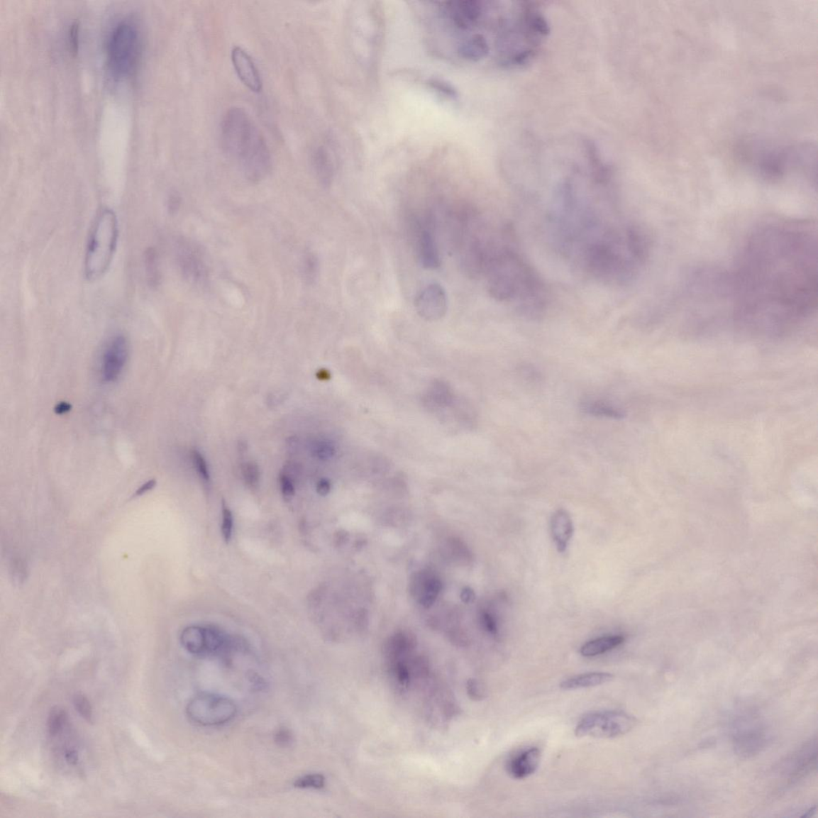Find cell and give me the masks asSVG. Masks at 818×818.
Masks as SVG:
<instances>
[{
  "instance_id": "cell-1",
  "label": "cell",
  "mask_w": 818,
  "mask_h": 818,
  "mask_svg": "<svg viewBox=\"0 0 818 818\" xmlns=\"http://www.w3.org/2000/svg\"><path fill=\"white\" fill-rule=\"evenodd\" d=\"M726 292L733 316L748 331L776 334L807 321L817 306V240L800 220L773 219L751 231Z\"/></svg>"
},
{
  "instance_id": "cell-2",
  "label": "cell",
  "mask_w": 818,
  "mask_h": 818,
  "mask_svg": "<svg viewBox=\"0 0 818 818\" xmlns=\"http://www.w3.org/2000/svg\"><path fill=\"white\" fill-rule=\"evenodd\" d=\"M484 275L487 291L499 302L516 304L527 316H541L546 304L540 277L510 245L497 244L488 258Z\"/></svg>"
},
{
  "instance_id": "cell-3",
  "label": "cell",
  "mask_w": 818,
  "mask_h": 818,
  "mask_svg": "<svg viewBox=\"0 0 818 818\" xmlns=\"http://www.w3.org/2000/svg\"><path fill=\"white\" fill-rule=\"evenodd\" d=\"M221 144L249 181L261 182L270 174L272 160L267 145L243 109L233 107L226 112L221 124Z\"/></svg>"
},
{
  "instance_id": "cell-4",
  "label": "cell",
  "mask_w": 818,
  "mask_h": 818,
  "mask_svg": "<svg viewBox=\"0 0 818 818\" xmlns=\"http://www.w3.org/2000/svg\"><path fill=\"white\" fill-rule=\"evenodd\" d=\"M811 145L775 147L754 143L746 161L759 175L767 179H780L792 173L812 174L816 152Z\"/></svg>"
},
{
  "instance_id": "cell-5",
  "label": "cell",
  "mask_w": 818,
  "mask_h": 818,
  "mask_svg": "<svg viewBox=\"0 0 818 818\" xmlns=\"http://www.w3.org/2000/svg\"><path fill=\"white\" fill-rule=\"evenodd\" d=\"M118 221L111 209L101 210L95 219L87 246L84 272L89 281L103 277L113 261L118 240Z\"/></svg>"
},
{
  "instance_id": "cell-6",
  "label": "cell",
  "mask_w": 818,
  "mask_h": 818,
  "mask_svg": "<svg viewBox=\"0 0 818 818\" xmlns=\"http://www.w3.org/2000/svg\"><path fill=\"white\" fill-rule=\"evenodd\" d=\"M141 52V37L136 23L123 20L113 28L107 42V60L116 77L130 75L136 69Z\"/></svg>"
},
{
  "instance_id": "cell-7",
  "label": "cell",
  "mask_w": 818,
  "mask_h": 818,
  "mask_svg": "<svg viewBox=\"0 0 818 818\" xmlns=\"http://www.w3.org/2000/svg\"><path fill=\"white\" fill-rule=\"evenodd\" d=\"M236 704L230 697L201 693L189 700L187 714L190 721L202 726H216L232 721L237 714Z\"/></svg>"
},
{
  "instance_id": "cell-8",
  "label": "cell",
  "mask_w": 818,
  "mask_h": 818,
  "mask_svg": "<svg viewBox=\"0 0 818 818\" xmlns=\"http://www.w3.org/2000/svg\"><path fill=\"white\" fill-rule=\"evenodd\" d=\"M637 720L620 710H607L590 713L577 725V737L613 739L622 736L636 726Z\"/></svg>"
},
{
  "instance_id": "cell-9",
  "label": "cell",
  "mask_w": 818,
  "mask_h": 818,
  "mask_svg": "<svg viewBox=\"0 0 818 818\" xmlns=\"http://www.w3.org/2000/svg\"><path fill=\"white\" fill-rule=\"evenodd\" d=\"M180 640L183 648L197 656H226L231 651L232 639L214 629L188 626Z\"/></svg>"
},
{
  "instance_id": "cell-10",
  "label": "cell",
  "mask_w": 818,
  "mask_h": 818,
  "mask_svg": "<svg viewBox=\"0 0 818 818\" xmlns=\"http://www.w3.org/2000/svg\"><path fill=\"white\" fill-rule=\"evenodd\" d=\"M177 259L184 277L194 284L205 285L209 279V269L204 252L192 241L182 240L177 250Z\"/></svg>"
},
{
  "instance_id": "cell-11",
  "label": "cell",
  "mask_w": 818,
  "mask_h": 818,
  "mask_svg": "<svg viewBox=\"0 0 818 818\" xmlns=\"http://www.w3.org/2000/svg\"><path fill=\"white\" fill-rule=\"evenodd\" d=\"M128 339L123 334L114 335L106 342L101 356V372L106 382H117L128 363Z\"/></svg>"
},
{
  "instance_id": "cell-12",
  "label": "cell",
  "mask_w": 818,
  "mask_h": 818,
  "mask_svg": "<svg viewBox=\"0 0 818 818\" xmlns=\"http://www.w3.org/2000/svg\"><path fill=\"white\" fill-rule=\"evenodd\" d=\"M414 306L421 319L428 321L442 319L448 311L446 290L438 283H431L423 288L415 298Z\"/></svg>"
},
{
  "instance_id": "cell-13",
  "label": "cell",
  "mask_w": 818,
  "mask_h": 818,
  "mask_svg": "<svg viewBox=\"0 0 818 818\" xmlns=\"http://www.w3.org/2000/svg\"><path fill=\"white\" fill-rule=\"evenodd\" d=\"M443 10L456 28L469 30L477 27L483 18L486 4L475 0L443 4Z\"/></svg>"
},
{
  "instance_id": "cell-14",
  "label": "cell",
  "mask_w": 818,
  "mask_h": 818,
  "mask_svg": "<svg viewBox=\"0 0 818 818\" xmlns=\"http://www.w3.org/2000/svg\"><path fill=\"white\" fill-rule=\"evenodd\" d=\"M231 60L238 78L244 85L253 92H261L262 89L261 74L250 55L243 48L234 47L231 52Z\"/></svg>"
},
{
  "instance_id": "cell-15",
  "label": "cell",
  "mask_w": 818,
  "mask_h": 818,
  "mask_svg": "<svg viewBox=\"0 0 818 818\" xmlns=\"http://www.w3.org/2000/svg\"><path fill=\"white\" fill-rule=\"evenodd\" d=\"M410 586L411 592L418 602L424 607H429L434 604L441 592V582L433 572L423 570L411 578Z\"/></svg>"
},
{
  "instance_id": "cell-16",
  "label": "cell",
  "mask_w": 818,
  "mask_h": 818,
  "mask_svg": "<svg viewBox=\"0 0 818 818\" xmlns=\"http://www.w3.org/2000/svg\"><path fill=\"white\" fill-rule=\"evenodd\" d=\"M541 753L536 747L529 748L516 754L507 762L506 768L514 779H524L534 775L541 763Z\"/></svg>"
},
{
  "instance_id": "cell-17",
  "label": "cell",
  "mask_w": 818,
  "mask_h": 818,
  "mask_svg": "<svg viewBox=\"0 0 818 818\" xmlns=\"http://www.w3.org/2000/svg\"><path fill=\"white\" fill-rule=\"evenodd\" d=\"M418 259L424 269L436 270L441 266V257L436 240L429 226L418 233L416 242Z\"/></svg>"
},
{
  "instance_id": "cell-18",
  "label": "cell",
  "mask_w": 818,
  "mask_h": 818,
  "mask_svg": "<svg viewBox=\"0 0 818 818\" xmlns=\"http://www.w3.org/2000/svg\"><path fill=\"white\" fill-rule=\"evenodd\" d=\"M551 532L559 553H565L574 534L572 517L564 509L557 510L551 521Z\"/></svg>"
},
{
  "instance_id": "cell-19",
  "label": "cell",
  "mask_w": 818,
  "mask_h": 818,
  "mask_svg": "<svg viewBox=\"0 0 818 818\" xmlns=\"http://www.w3.org/2000/svg\"><path fill=\"white\" fill-rule=\"evenodd\" d=\"M314 172L323 187L331 186L334 176V166L331 154L325 148H316L311 155Z\"/></svg>"
},
{
  "instance_id": "cell-20",
  "label": "cell",
  "mask_w": 818,
  "mask_h": 818,
  "mask_svg": "<svg viewBox=\"0 0 818 818\" xmlns=\"http://www.w3.org/2000/svg\"><path fill=\"white\" fill-rule=\"evenodd\" d=\"M491 46L484 34L477 33L467 38L458 48L459 55L468 60L479 61L491 53Z\"/></svg>"
},
{
  "instance_id": "cell-21",
  "label": "cell",
  "mask_w": 818,
  "mask_h": 818,
  "mask_svg": "<svg viewBox=\"0 0 818 818\" xmlns=\"http://www.w3.org/2000/svg\"><path fill=\"white\" fill-rule=\"evenodd\" d=\"M583 413L593 416L606 417L609 419L622 420L626 416L625 411L604 399H587L581 402Z\"/></svg>"
},
{
  "instance_id": "cell-22",
  "label": "cell",
  "mask_w": 818,
  "mask_h": 818,
  "mask_svg": "<svg viewBox=\"0 0 818 818\" xmlns=\"http://www.w3.org/2000/svg\"><path fill=\"white\" fill-rule=\"evenodd\" d=\"M416 648V639L409 633L399 632L389 638L385 645V653L391 662L399 661L410 654Z\"/></svg>"
},
{
  "instance_id": "cell-23",
  "label": "cell",
  "mask_w": 818,
  "mask_h": 818,
  "mask_svg": "<svg viewBox=\"0 0 818 818\" xmlns=\"http://www.w3.org/2000/svg\"><path fill=\"white\" fill-rule=\"evenodd\" d=\"M614 675L606 672H592L568 678L560 683L563 690H577L600 686L613 680Z\"/></svg>"
},
{
  "instance_id": "cell-24",
  "label": "cell",
  "mask_w": 818,
  "mask_h": 818,
  "mask_svg": "<svg viewBox=\"0 0 818 818\" xmlns=\"http://www.w3.org/2000/svg\"><path fill=\"white\" fill-rule=\"evenodd\" d=\"M625 638L622 636H605L595 639L582 645L580 654L583 657H595L610 651L622 645Z\"/></svg>"
},
{
  "instance_id": "cell-25",
  "label": "cell",
  "mask_w": 818,
  "mask_h": 818,
  "mask_svg": "<svg viewBox=\"0 0 818 818\" xmlns=\"http://www.w3.org/2000/svg\"><path fill=\"white\" fill-rule=\"evenodd\" d=\"M300 272L303 281L306 284H314L319 278L320 262L318 256L312 251L304 253L300 264Z\"/></svg>"
},
{
  "instance_id": "cell-26",
  "label": "cell",
  "mask_w": 818,
  "mask_h": 818,
  "mask_svg": "<svg viewBox=\"0 0 818 818\" xmlns=\"http://www.w3.org/2000/svg\"><path fill=\"white\" fill-rule=\"evenodd\" d=\"M66 719L67 715L62 709L55 707L50 710L48 720V728L50 736L55 737L62 731Z\"/></svg>"
},
{
  "instance_id": "cell-27",
  "label": "cell",
  "mask_w": 818,
  "mask_h": 818,
  "mask_svg": "<svg viewBox=\"0 0 818 818\" xmlns=\"http://www.w3.org/2000/svg\"><path fill=\"white\" fill-rule=\"evenodd\" d=\"M294 785L298 789L321 790L325 787L326 778L321 773H310L297 779Z\"/></svg>"
},
{
  "instance_id": "cell-28",
  "label": "cell",
  "mask_w": 818,
  "mask_h": 818,
  "mask_svg": "<svg viewBox=\"0 0 818 818\" xmlns=\"http://www.w3.org/2000/svg\"><path fill=\"white\" fill-rule=\"evenodd\" d=\"M74 706L86 721L92 722L93 709L90 701L82 694H76L73 697Z\"/></svg>"
},
{
  "instance_id": "cell-29",
  "label": "cell",
  "mask_w": 818,
  "mask_h": 818,
  "mask_svg": "<svg viewBox=\"0 0 818 818\" xmlns=\"http://www.w3.org/2000/svg\"><path fill=\"white\" fill-rule=\"evenodd\" d=\"M391 668L397 682L402 687H408L410 682L411 672L407 664L399 659V661L391 662Z\"/></svg>"
},
{
  "instance_id": "cell-30",
  "label": "cell",
  "mask_w": 818,
  "mask_h": 818,
  "mask_svg": "<svg viewBox=\"0 0 818 818\" xmlns=\"http://www.w3.org/2000/svg\"><path fill=\"white\" fill-rule=\"evenodd\" d=\"M428 82L429 87L432 88L433 90L443 95V97L453 100L458 98V92H456L455 89L451 84H449L448 82L438 79H430Z\"/></svg>"
},
{
  "instance_id": "cell-31",
  "label": "cell",
  "mask_w": 818,
  "mask_h": 818,
  "mask_svg": "<svg viewBox=\"0 0 818 818\" xmlns=\"http://www.w3.org/2000/svg\"><path fill=\"white\" fill-rule=\"evenodd\" d=\"M312 453L316 459L327 460L331 459L335 454V448L331 442L328 441H316L313 448Z\"/></svg>"
},
{
  "instance_id": "cell-32",
  "label": "cell",
  "mask_w": 818,
  "mask_h": 818,
  "mask_svg": "<svg viewBox=\"0 0 818 818\" xmlns=\"http://www.w3.org/2000/svg\"><path fill=\"white\" fill-rule=\"evenodd\" d=\"M466 689L468 697L474 701H481L486 697L484 685L475 678H471L468 681Z\"/></svg>"
},
{
  "instance_id": "cell-33",
  "label": "cell",
  "mask_w": 818,
  "mask_h": 818,
  "mask_svg": "<svg viewBox=\"0 0 818 818\" xmlns=\"http://www.w3.org/2000/svg\"><path fill=\"white\" fill-rule=\"evenodd\" d=\"M243 475L245 483L250 487H256L260 478L258 466L253 462H247L243 466Z\"/></svg>"
},
{
  "instance_id": "cell-34",
  "label": "cell",
  "mask_w": 818,
  "mask_h": 818,
  "mask_svg": "<svg viewBox=\"0 0 818 818\" xmlns=\"http://www.w3.org/2000/svg\"><path fill=\"white\" fill-rule=\"evenodd\" d=\"M192 458L194 466L196 468L197 472H198L201 478L206 481L210 480V472H209V468L206 464V461L204 458H203V455L201 454L199 450H193L192 453Z\"/></svg>"
},
{
  "instance_id": "cell-35",
  "label": "cell",
  "mask_w": 818,
  "mask_h": 818,
  "mask_svg": "<svg viewBox=\"0 0 818 818\" xmlns=\"http://www.w3.org/2000/svg\"><path fill=\"white\" fill-rule=\"evenodd\" d=\"M233 519L231 511L228 509L225 503L223 504V524H221V534L226 543L231 541L232 537Z\"/></svg>"
},
{
  "instance_id": "cell-36",
  "label": "cell",
  "mask_w": 818,
  "mask_h": 818,
  "mask_svg": "<svg viewBox=\"0 0 818 818\" xmlns=\"http://www.w3.org/2000/svg\"><path fill=\"white\" fill-rule=\"evenodd\" d=\"M481 624L491 635L496 636L498 633V624L497 618L490 612H482L480 616Z\"/></svg>"
},
{
  "instance_id": "cell-37",
  "label": "cell",
  "mask_w": 818,
  "mask_h": 818,
  "mask_svg": "<svg viewBox=\"0 0 818 818\" xmlns=\"http://www.w3.org/2000/svg\"><path fill=\"white\" fill-rule=\"evenodd\" d=\"M145 262H147V268L150 275L151 283L155 284L160 281V272H158L157 257L154 251L148 253Z\"/></svg>"
},
{
  "instance_id": "cell-38",
  "label": "cell",
  "mask_w": 818,
  "mask_h": 818,
  "mask_svg": "<svg viewBox=\"0 0 818 818\" xmlns=\"http://www.w3.org/2000/svg\"><path fill=\"white\" fill-rule=\"evenodd\" d=\"M280 485L284 499L287 501L293 499L295 494L294 485L293 480H292L287 474H281Z\"/></svg>"
},
{
  "instance_id": "cell-39",
  "label": "cell",
  "mask_w": 818,
  "mask_h": 818,
  "mask_svg": "<svg viewBox=\"0 0 818 818\" xmlns=\"http://www.w3.org/2000/svg\"><path fill=\"white\" fill-rule=\"evenodd\" d=\"M275 741L279 746L288 747L293 743L294 736L288 729H279L275 735Z\"/></svg>"
},
{
  "instance_id": "cell-40",
  "label": "cell",
  "mask_w": 818,
  "mask_h": 818,
  "mask_svg": "<svg viewBox=\"0 0 818 818\" xmlns=\"http://www.w3.org/2000/svg\"><path fill=\"white\" fill-rule=\"evenodd\" d=\"M70 43H71L72 49L74 52L78 50L79 46V26L78 24H74L70 31Z\"/></svg>"
},
{
  "instance_id": "cell-41",
  "label": "cell",
  "mask_w": 818,
  "mask_h": 818,
  "mask_svg": "<svg viewBox=\"0 0 818 818\" xmlns=\"http://www.w3.org/2000/svg\"><path fill=\"white\" fill-rule=\"evenodd\" d=\"M181 201L182 199L179 194L174 193L170 195L168 200V208L170 213L175 214L179 211L181 206Z\"/></svg>"
},
{
  "instance_id": "cell-42",
  "label": "cell",
  "mask_w": 818,
  "mask_h": 818,
  "mask_svg": "<svg viewBox=\"0 0 818 818\" xmlns=\"http://www.w3.org/2000/svg\"><path fill=\"white\" fill-rule=\"evenodd\" d=\"M331 490V482L326 479H321L316 485V492L321 496H326Z\"/></svg>"
},
{
  "instance_id": "cell-43",
  "label": "cell",
  "mask_w": 818,
  "mask_h": 818,
  "mask_svg": "<svg viewBox=\"0 0 818 818\" xmlns=\"http://www.w3.org/2000/svg\"><path fill=\"white\" fill-rule=\"evenodd\" d=\"M155 485H156V481L155 480H151L148 482H145V483L143 485H142L140 487L138 488V490L136 492V497H140V496H142V494L147 493L149 491H151L152 490H153V488L155 487Z\"/></svg>"
},
{
  "instance_id": "cell-44",
  "label": "cell",
  "mask_w": 818,
  "mask_h": 818,
  "mask_svg": "<svg viewBox=\"0 0 818 818\" xmlns=\"http://www.w3.org/2000/svg\"><path fill=\"white\" fill-rule=\"evenodd\" d=\"M65 758L67 762L71 765H75L78 763V753L74 750H67L65 752Z\"/></svg>"
},
{
  "instance_id": "cell-45",
  "label": "cell",
  "mask_w": 818,
  "mask_h": 818,
  "mask_svg": "<svg viewBox=\"0 0 818 818\" xmlns=\"http://www.w3.org/2000/svg\"><path fill=\"white\" fill-rule=\"evenodd\" d=\"M70 409H71V405H70L69 404H67L66 402H62L60 404L57 405L55 411H56V413L58 414H66L67 411H70Z\"/></svg>"
},
{
  "instance_id": "cell-46",
  "label": "cell",
  "mask_w": 818,
  "mask_h": 818,
  "mask_svg": "<svg viewBox=\"0 0 818 818\" xmlns=\"http://www.w3.org/2000/svg\"><path fill=\"white\" fill-rule=\"evenodd\" d=\"M316 376H318V377L319 379L324 380V379L328 377V374L327 371L321 370L319 372L318 375H316Z\"/></svg>"
}]
</instances>
